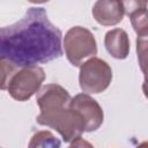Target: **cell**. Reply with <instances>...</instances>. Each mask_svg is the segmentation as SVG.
Here are the masks:
<instances>
[{"label":"cell","instance_id":"6da1fadb","mask_svg":"<svg viewBox=\"0 0 148 148\" xmlns=\"http://www.w3.org/2000/svg\"><path fill=\"white\" fill-rule=\"evenodd\" d=\"M61 31L42 7H31L16 23L0 31V56L16 67L36 66L62 56Z\"/></svg>","mask_w":148,"mask_h":148},{"label":"cell","instance_id":"7a4b0ae2","mask_svg":"<svg viewBox=\"0 0 148 148\" xmlns=\"http://www.w3.org/2000/svg\"><path fill=\"white\" fill-rule=\"evenodd\" d=\"M36 120L39 125L49 126L58 131L65 142H73L81 138V134L86 131L81 114L71 109V106L49 112H40Z\"/></svg>","mask_w":148,"mask_h":148},{"label":"cell","instance_id":"3957f363","mask_svg":"<svg viewBox=\"0 0 148 148\" xmlns=\"http://www.w3.org/2000/svg\"><path fill=\"white\" fill-rule=\"evenodd\" d=\"M65 52L73 66H81L86 58L96 56L97 45L94 35L83 27L71 28L64 38Z\"/></svg>","mask_w":148,"mask_h":148},{"label":"cell","instance_id":"277c9868","mask_svg":"<svg viewBox=\"0 0 148 148\" xmlns=\"http://www.w3.org/2000/svg\"><path fill=\"white\" fill-rule=\"evenodd\" d=\"M112 80L111 67L99 58H90L80 67L79 82L83 92L98 94L104 91Z\"/></svg>","mask_w":148,"mask_h":148},{"label":"cell","instance_id":"5b68a950","mask_svg":"<svg viewBox=\"0 0 148 148\" xmlns=\"http://www.w3.org/2000/svg\"><path fill=\"white\" fill-rule=\"evenodd\" d=\"M45 79V72L38 66H28L14 73L10 77L7 90L16 101H27L38 91Z\"/></svg>","mask_w":148,"mask_h":148},{"label":"cell","instance_id":"8992f818","mask_svg":"<svg viewBox=\"0 0 148 148\" xmlns=\"http://www.w3.org/2000/svg\"><path fill=\"white\" fill-rule=\"evenodd\" d=\"M71 109L79 112L84 121L86 132L96 131L103 123V110L88 94H79L72 98Z\"/></svg>","mask_w":148,"mask_h":148},{"label":"cell","instance_id":"52a82bcc","mask_svg":"<svg viewBox=\"0 0 148 148\" xmlns=\"http://www.w3.org/2000/svg\"><path fill=\"white\" fill-rule=\"evenodd\" d=\"M71 96L68 91L59 84H46L37 92V104L40 112H49L57 109L69 106Z\"/></svg>","mask_w":148,"mask_h":148},{"label":"cell","instance_id":"ba28073f","mask_svg":"<svg viewBox=\"0 0 148 148\" xmlns=\"http://www.w3.org/2000/svg\"><path fill=\"white\" fill-rule=\"evenodd\" d=\"M125 14L124 5L121 1L114 0H99L92 7V15L95 20L102 25L118 24Z\"/></svg>","mask_w":148,"mask_h":148},{"label":"cell","instance_id":"9c48e42d","mask_svg":"<svg viewBox=\"0 0 148 148\" xmlns=\"http://www.w3.org/2000/svg\"><path fill=\"white\" fill-rule=\"evenodd\" d=\"M106 51L116 59H125L130 53L128 35L123 29H112L106 32L104 38Z\"/></svg>","mask_w":148,"mask_h":148},{"label":"cell","instance_id":"30bf717a","mask_svg":"<svg viewBox=\"0 0 148 148\" xmlns=\"http://www.w3.org/2000/svg\"><path fill=\"white\" fill-rule=\"evenodd\" d=\"M125 13L130 16L132 27L138 36L148 34V10L145 1H124Z\"/></svg>","mask_w":148,"mask_h":148},{"label":"cell","instance_id":"8fae6325","mask_svg":"<svg viewBox=\"0 0 148 148\" xmlns=\"http://www.w3.org/2000/svg\"><path fill=\"white\" fill-rule=\"evenodd\" d=\"M136 53L140 68L145 75L142 90L145 96L148 98V34L138 36L136 38Z\"/></svg>","mask_w":148,"mask_h":148},{"label":"cell","instance_id":"7c38bea8","mask_svg":"<svg viewBox=\"0 0 148 148\" xmlns=\"http://www.w3.org/2000/svg\"><path fill=\"white\" fill-rule=\"evenodd\" d=\"M60 140L49 131H40L32 135L28 148H60Z\"/></svg>","mask_w":148,"mask_h":148},{"label":"cell","instance_id":"4fadbf2b","mask_svg":"<svg viewBox=\"0 0 148 148\" xmlns=\"http://www.w3.org/2000/svg\"><path fill=\"white\" fill-rule=\"evenodd\" d=\"M68 148H94V146L91 143H89L88 141H86L82 138H79L76 140H74Z\"/></svg>","mask_w":148,"mask_h":148},{"label":"cell","instance_id":"5bb4252c","mask_svg":"<svg viewBox=\"0 0 148 148\" xmlns=\"http://www.w3.org/2000/svg\"><path fill=\"white\" fill-rule=\"evenodd\" d=\"M136 148H148V141H145V142H142V143H140Z\"/></svg>","mask_w":148,"mask_h":148}]
</instances>
